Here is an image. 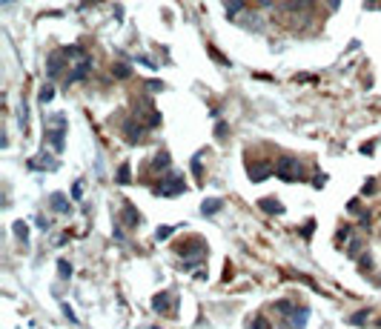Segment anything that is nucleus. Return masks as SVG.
<instances>
[{"instance_id":"nucleus-1","label":"nucleus","mask_w":381,"mask_h":329,"mask_svg":"<svg viewBox=\"0 0 381 329\" xmlns=\"http://www.w3.org/2000/svg\"><path fill=\"white\" fill-rule=\"evenodd\" d=\"M66 52H69V72L64 75V80L66 83H80V80H86L89 72H92V66H95L92 55H89L86 49H80V46H66Z\"/></svg>"},{"instance_id":"nucleus-2","label":"nucleus","mask_w":381,"mask_h":329,"mask_svg":"<svg viewBox=\"0 0 381 329\" xmlns=\"http://www.w3.org/2000/svg\"><path fill=\"white\" fill-rule=\"evenodd\" d=\"M275 178L284 180V183H298V180H304V166H301V160L292 157V155L278 157V163H275Z\"/></svg>"},{"instance_id":"nucleus-3","label":"nucleus","mask_w":381,"mask_h":329,"mask_svg":"<svg viewBox=\"0 0 381 329\" xmlns=\"http://www.w3.org/2000/svg\"><path fill=\"white\" fill-rule=\"evenodd\" d=\"M66 126H69L66 115H49V118H46V141L52 143V149H55V152H64Z\"/></svg>"},{"instance_id":"nucleus-4","label":"nucleus","mask_w":381,"mask_h":329,"mask_svg":"<svg viewBox=\"0 0 381 329\" xmlns=\"http://www.w3.org/2000/svg\"><path fill=\"white\" fill-rule=\"evenodd\" d=\"M184 192H187V183H184V175H178V172H169L155 186V195H163V198H175V195H184Z\"/></svg>"},{"instance_id":"nucleus-5","label":"nucleus","mask_w":381,"mask_h":329,"mask_svg":"<svg viewBox=\"0 0 381 329\" xmlns=\"http://www.w3.org/2000/svg\"><path fill=\"white\" fill-rule=\"evenodd\" d=\"M175 252L178 255H184V258H192V255H206V240L198 238V235H190L187 240H181V243H175Z\"/></svg>"},{"instance_id":"nucleus-6","label":"nucleus","mask_w":381,"mask_h":329,"mask_svg":"<svg viewBox=\"0 0 381 329\" xmlns=\"http://www.w3.org/2000/svg\"><path fill=\"white\" fill-rule=\"evenodd\" d=\"M152 309H155V312H160V315L175 312V309H178V298H175L172 292H166V289H163V292H158V295L152 298Z\"/></svg>"},{"instance_id":"nucleus-7","label":"nucleus","mask_w":381,"mask_h":329,"mask_svg":"<svg viewBox=\"0 0 381 329\" xmlns=\"http://www.w3.org/2000/svg\"><path fill=\"white\" fill-rule=\"evenodd\" d=\"M146 129H149V126H143V123H138V120H127V123L121 126V132H124V138H127L129 143H141V141L146 138Z\"/></svg>"},{"instance_id":"nucleus-8","label":"nucleus","mask_w":381,"mask_h":329,"mask_svg":"<svg viewBox=\"0 0 381 329\" xmlns=\"http://www.w3.org/2000/svg\"><path fill=\"white\" fill-rule=\"evenodd\" d=\"M247 172H250V180H253V183H261V180H267L275 172V166H270V163H250Z\"/></svg>"},{"instance_id":"nucleus-9","label":"nucleus","mask_w":381,"mask_h":329,"mask_svg":"<svg viewBox=\"0 0 381 329\" xmlns=\"http://www.w3.org/2000/svg\"><path fill=\"white\" fill-rule=\"evenodd\" d=\"M141 223V212L135 209L132 204H127L124 201V209H121V226H127V229H135Z\"/></svg>"},{"instance_id":"nucleus-10","label":"nucleus","mask_w":381,"mask_h":329,"mask_svg":"<svg viewBox=\"0 0 381 329\" xmlns=\"http://www.w3.org/2000/svg\"><path fill=\"white\" fill-rule=\"evenodd\" d=\"M61 163L58 160H52V155L49 152H40V155H34L32 160H29V169H49V172H55Z\"/></svg>"},{"instance_id":"nucleus-11","label":"nucleus","mask_w":381,"mask_h":329,"mask_svg":"<svg viewBox=\"0 0 381 329\" xmlns=\"http://www.w3.org/2000/svg\"><path fill=\"white\" fill-rule=\"evenodd\" d=\"M49 204H52V209L61 212V215H69V212H72V204H69V198H66L64 192H52V195H49Z\"/></svg>"},{"instance_id":"nucleus-12","label":"nucleus","mask_w":381,"mask_h":329,"mask_svg":"<svg viewBox=\"0 0 381 329\" xmlns=\"http://www.w3.org/2000/svg\"><path fill=\"white\" fill-rule=\"evenodd\" d=\"M258 206H261V209L264 212H270V215H284V204H281V201H278V198H272V195H270V198H261V201H258Z\"/></svg>"},{"instance_id":"nucleus-13","label":"nucleus","mask_w":381,"mask_h":329,"mask_svg":"<svg viewBox=\"0 0 381 329\" xmlns=\"http://www.w3.org/2000/svg\"><path fill=\"white\" fill-rule=\"evenodd\" d=\"M307 315H310V309H307V306H301V309L295 306V309L289 312V324H292L295 329H304V327H307Z\"/></svg>"},{"instance_id":"nucleus-14","label":"nucleus","mask_w":381,"mask_h":329,"mask_svg":"<svg viewBox=\"0 0 381 329\" xmlns=\"http://www.w3.org/2000/svg\"><path fill=\"white\" fill-rule=\"evenodd\" d=\"M223 209V201L221 198H206L204 204H201V215H215V212Z\"/></svg>"},{"instance_id":"nucleus-15","label":"nucleus","mask_w":381,"mask_h":329,"mask_svg":"<svg viewBox=\"0 0 381 329\" xmlns=\"http://www.w3.org/2000/svg\"><path fill=\"white\" fill-rule=\"evenodd\" d=\"M12 232H15V238L23 240V243H29V223L26 220H15V226H12Z\"/></svg>"},{"instance_id":"nucleus-16","label":"nucleus","mask_w":381,"mask_h":329,"mask_svg":"<svg viewBox=\"0 0 381 329\" xmlns=\"http://www.w3.org/2000/svg\"><path fill=\"white\" fill-rule=\"evenodd\" d=\"M115 183H121V186L132 183V166H129V163H121V169H118V175H115Z\"/></svg>"},{"instance_id":"nucleus-17","label":"nucleus","mask_w":381,"mask_h":329,"mask_svg":"<svg viewBox=\"0 0 381 329\" xmlns=\"http://www.w3.org/2000/svg\"><path fill=\"white\" fill-rule=\"evenodd\" d=\"M367 318H370V309H361V312H355V315L349 318V324H352V327H367Z\"/></svg>"},{"instance_id":"nucleus-18","label":"nucleus","mask_w":381,"mask_h":329,"mask_svg":"<svg viewBox=\"0 0 381 329\" xmlns=\"http://www.w3.org/2000/svg\"><path fill=\"white\" fill-rule=\"evenodd\" d=\"M112 75H115V78H121V80H127L129 75H132V69H129L127 63H115V66H112Z\"/></svg>"},{"instance_id":"nucleus-19","label":"nucleus","mask_w":381,"mask_h":329,"mask_svg":"<svg viewBox=\"0 0 381 329\" xmlns=\"http://www.w3.org/2000/svg\"><path fill=\"white\" fill-rule=\"evenodd\" d=\"M364 252V240H349V246H347V258H358Z\"/></svg>"},{"instance_id":"nucleus-20","label":"nucleus","mask_w":381,"mask_h":329,"mask_svg":"<svg viewBox=\"0 0 381 329\" xmlns=\"http://www.w3.org/2000/svg\"><path fill=\"white\" fill-rule=\"evenodd\" d=\"M58 275H61L64 281H69V278H72V264H69V261H64V258H61V261H58Z\"/></svg>"},{"instance_id":"nucleus-21","label":"nucleus","mask_w":381,"mask_h":329,"mask_svg":"<svg viewBox=\"0 0 381 329\" xmlns=\"http://www.w3.org/2000/svg\"><path fill=\"white\" fill-rule=\"evenodd\" d=\"M247 327H250V329H270V321H267L264 315H255V318L250 321V324H247Z\"/></svg>"},{"instance_id":"nucleus-22","label":"nucleus","mask_w":381,"mask_h":329,"mask_svg":"<svg viewBox=\"0 0 381 329\" xmlns=\"http://www.w3.org/2000/svg\"><path fill=\"white\" fill-rule=\"evenodd\" d=\"M158 169H169V152H158L155 155V160H152Z\"/></svg>"},{"instance_id":"nucleus-23","label":"nucleus","mask_w":381,"mask_h":329,"mask_svg":"<svg viewBox=\"0 0 381 329\" xmlns=\"http://www.w3.org/2000/svg\"><path fill=\"white\" fill-rule=\"evenodd\" d=\"M358 266H361L364 272H370L373 269V258H370L367 252H361V255H358Z\"/></svg>"},{"instance_id":"nucleus-24","label":"nucleus","mask_w":381,"mask_h":329,"mask_svg":"<svg viewBox=\"0 0 381 329\" xmlns=\"http://www.w3.org/2000/svg\"><path fill=\"white\" fill-rule=\"evenodd\" d=\"M192 175H195V178H204V166H201V155H195V157H192Z\"/></svg>"},{"instance_id":"nucleus-25","label":"nucleus","mask_w":381,"mask_h":329,"mask_svg":"<svg viewBox=\"0 0 381 329\" xmlns=\"http://www.w3.org/2000/svg\"><path fill=\"white\" fill-rule=\"evenodd\" d=\"M52 97H55V86H43L40 89V103H49Z\"/></svg>"},{"instance_id":"nucleus-26","label":"nucleus","mask_w":381,"mask_h":329,"mask_svg":"<svg viewBox=\"0 0 381 329\" xmlns=\"http://www.w3.org/2000/svg\"><path fill=\"white\" fill-rule=\"evenodd\" d=\"M172 232H175V226H160L158 232H155V238H158V240H166L169 235H172Z\"/></svg>"},{"instance_id":"nucleus-27","label":"nucleus","mask_w":381,"mask_h":329,"mask_svg":"<svg viewBox=\"0 0 381 329\" xmlns=\"http://www.w3.org/2000/svg\"><path fill=\"white\" fill-rule=\"evenodd\" d=\"M34 220H37V229H43V232H46V229H52V220H49V218H43V215H37Z\"/></svg>"},{"instance_id":"nucleus-28","label":"nucleus","mask_w":381,"mask_h":329,"mask_svg":"<svg viewBox=\"0 0 381 329\" xmlns=\"http://www.w3.org/2000/svg\"><path fill=\"white\" fill-rule=\"evenodd\" d=\"M226 132H229L226 123H218V126H215V138H218V141H226Z\"/></svg>"},{"instance_id":"nucleus-29","label":"nucleus","mask_w":381,"mask_h":329,"mask_svg":"<svg viewBox=\"0 0 381 329\" xmlns=\"http://www.w3.org/2000/svg\"><path fill=\"white\" fill-rule=\"evenodd\" d=\"M313 229H316V220L310 218V220L304 223V229H301V235H304V238H310V235H313Z\"/></svg>"},{"instance_id":"nucleus-30","label":"nucleus","mask_w":381,"mask_h":329,"mask_svg":"<svg viewBox=\"0 0 381 329\" xmlns=\"http://www.w3.org/2000/svg\"><path fill=\"white\" fill-rule=\"evenodd\" d=\"M64 315L69 318V324H78V318H75V309H72L69 303H64Z\"/></svg>"},{"instance_id":"nucleus-31","label":"nucleus","mask_w":381,"mask_h":329,"mask_svg":"<svg viewBox=\"0 0 381 329\" xmlns=\"http://www.w3.org/2000/svg\"><path fill=\"white\" fill-rule=\"evenodd\" d=\"M349 235H352V229H349V226H344V229H338V232H335V240H347Z\"/></svg>"},{"instance_id":"nucleus-32","label":"nucleus","mask_w":381,"mask_h":329,"mask_svg":"<svg viewBox=\"0 0 381 329\" xmlns=\"http://www.w3.org/2000/svg\"><path fill=\"white\" fill-rule=\"evenodd\" d=\"M324 183H327V175H324V172H318L316 178H313V186H316V189H321Z\"/></svg>"},{"instance_id":"nucleus-33","label":"nucleus","mask_w":381,"mask_h":329,"mask_svg":"<svg viewBox=\"0 0 381 329\" xmlns=\"http://www.w3.org/2000/svg\"><path fill=\"white\" fill-rule=\"evenodd\" d=\"M146 89H149V92H160V89H163V83H160V80H146Z\"/></svg>"},{"instance_id":"nucleus-34","label":"nucleus","mask_w":381,"mask_h":329,"mask_svg":"<svg viewBox=\"0 0 381 329\" xmlns=\"http://www.w3.org/2000/svg\"><path fill=\"white\" fill-rule=\"evenodd\" d=\"M80 195H83V183H75V189H72V198H75V201H78V198H80Z\"/></svg>"},{"instance_id":"nucleus-35","label":"nucleus","mask_w":381,"mask_h":329,"mask_svg":"<svg viewBox=\"0 0 381 329\" xmlns=\"http://www.w3.org/2000/svg\"><path fill=\"white\" fill-rule=\"evenodd\" d=\"M373 192H376V183H373V180H370V183H364V195H373Z\"/></svg>"},{"instance_id":"nucleus-36","label":"nucleus","mask_w":381,"mask_h":329,"mask_svg":"<svg viewBox=\"0 0 381 329\" xmlns=\"http://www.w3.org/2000/svg\"><path fill=\"white\" fill-rule=\"evenodd\" d=\"M373 149H376V143H364V146H361V152H364V155H370Z\"/></svg>"},{"instance_id":"nucleus-37","label":"nucleus","mask_w":381,"mask_h":329,"mask_svg":"<svg viewBox=\"0 0 381 329\" xmlns=\"http://www.w3.org/2000/svg\"><path fill=\"white\" fill-rule=\"evenodd\" d=\"M3 6H12V0H3Z\"/></svg>"},{"instance_id":"nucleus-38","label":"nucleus","mask_w":381,"mask_h":329,"mask_svg":"<svg viewBox=\"0 0 381 329\" xmlns=\"http://www.w3.org/2000/svg\"><path fill=\"white\" fill-rule=\"evenodd\" d=\"M379 329H381V321H379Z\"/></svg>"}]
</instances>
